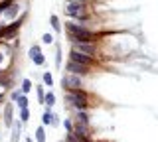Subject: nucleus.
Here are the masks:
<instances>
[{"label": "nucleus", "mask_w": 158, "mask_h": 142, "mask_svg": "<svg viewBox=\"0 0 158 142\" xmlns=\"http://www.w3.org/2000/svg\"><path fill=\"white\" fill-rule=\"evenodd\" d=\"M65 36L69 43H77V42H97V32L89 30L87 24H79L75 20H67L65 22Z\"/></svg>", "instance_id": "nucleus-1"}, {"label": "nucleus", "mask_w": 158, "mask_h": 142, "mask_svg": "<svg viewBox=\"0 0 158 142\" xmlns=\"http://www.w3.org/2000/svg\"><path fill=\"white\" fill-rule=\"evenodd\" d=\"M63 99L71 109H83L87 111L89 107V95L83 89H71V91H63Z\"/></svg>", "instance_id": "nucleus-2"}, {"label": "nucleus", "mask_w": 158, "mask_h": 142, "mask_svg": "<svg viewBox=\"0 0 158 142\" xmlns=\"http://www.w3.org/2000/svg\"><path fill=\"white\" fill-rule=\"evenodd\" d=\"M63 12H65V16L75 18V20H83V22L89 20L87 6H85V4H79V2H73V0H65V4H63Z\"/></svg>", "instance_id": "nucleus-3"}, {"label": "nucleus", "mask_w": 158, "mask_h": 142, "mask_svg": "<svg viewBox=\"0 0 158 142\" xmlns=\"http://www.w3.org/2000/svg\"><path fill=\"white\" fill-rule=\"evenodd\" d=\"M22 10H24V8L20 6V2H12L8 8H4V10L0 12V18H2V22H4V24H6V22L10 24V22L18 20V18H22L24 14H26V12H24L22 16H20V12H22Z\"/></svg>", "instance_id": "nucleus-4"}, {"label": "nucleus", "mask_w": 158, "mask_h": 142, "mask_svg": "<svg viewBox=\"0 0 158 142\" xmlns=\"http://www.w3.org/2000/svg\"><path fill=\"white\" fill-rule=\"evenodd\" d=\"M83 87V79L79 75H73V73H65L61 77V89L63 91H71V89H81Z\"/></svg>", "instance_id": "nucleus-5"}, {"label": "nucleus", "mask_w": 158, "mask_h": 142, "mask_svg": "<svg viewBox=\"0 0 158 142\" xmlns=\"http://www.w3.org/2000/svg\"><path fill=\"white\" fill-rule=\"evenodd\" d=\"M71 50H75L79 53H85V55L95 57V59H97V43H93V42H77V43H71Z\"/></svg>", "instance_id": "nucleus-6"}, {"label": "nucleus", "mask_w": 158, "mask_h": 142, "mask_svg": "<svg viewBox=\"0 0 158 142\" xmlns=\"http://www.w3.org/2000/svg\"><path fill=\"white\" fill-rule=\"evenodd\" d=\"M69 61H75V63H81V65H85V67H95L97 65V59L95 57H89L85 55V53H79L75 50H69Z\"/></svg>", "instance_id": "nucleus-7"}, {"label": "nucleus", "mask_w": 158, "mask_h": 142, "mask_svg": "<svg viewBox=\"0 0 158 142\" xmlns=\"http://www.w3.org/2000/svg\"><path fill=\"white\" fill-rule=\"evenodd\" d=\"M14 103L12 101H8V103H4V107H2V111H0V116H2V124L6 126V128H10L12 126V122H14Z\"/></svg>", "instance_id": "nucleus-8"}, {"label": "nucleus", "mask_w": 158, "mask_h": 142, "mask_svg": "<svg viewBox=\"0 0 158 142\" xmlns=\"http://www.w3.org/2000/svg\"><path fill=\"white\" fill-rule=\"evenodd\" d=\"M28 57H30V59L34 61V65H38V67L46 65V55H44L42 47H40L38 43H34V46H30V50H28Z\"/></svg>", "instance_id": "nucleus-9"}, {"label": "nucleus", "mask_w": 158, "mask_h": 142, "mask_svg": "<svg viewBox=\"0 0 158 142\" xmlns=\"http://www.w3.org/2000/svg\"><path fill=\"white\" fill-rule=\"evenodd\" d=\"M65 71L83 77V75H89V73H91V67H85V65H81V63H75V61H67L65 63Z\"/></svg>", "instance_id": "nucleus-10"}, {"label": "nucleus", "mask_w": 158, "mask_h": 142, "mask_svg": "<svg viewBox=\"0 0 158 142\" xmlns=\"http://www.w3.org/2000/svg\"><path fill=\"white\" fill-rule=\"evenodd\" d=\"M61 122H59V116L53 112L52 109H46L42 115V126H59Z\"/></svg>", "instance_id": "nucleus-11"}, {"label": "nucleus", "mask_w": 158, "mask_h": 142, "mask_svg": "<svg viewBox=\"0 0 158 142\" xmlns=\"http://www.w3.org/2000/svg\"><path fill=\"white\" fill-rule=\"evenodd\" d=\"M10 142H20V138H22V132H24V122L22 120H18V119H14L12 122V126H10Z\"/></svg>", "instance_id": "nucleus-12"}, {"label": "nucleus", "mask_w": 158, "mask_h": 142, "mask_svg": "<svg viewBox=\"0 0 158 142\" xmlns=\"http://www.w3.org/2000/svg\"><path fill=\"white\" fill-rule=\"evenodd\" d=\"M75 122H81V124L89 126V115H87V111L77 109V111H75Z\"/></svg>", "instance_id": "nucleus-13"}, {"label": "nucleus", "mask_w": 158, "mask_h": 142, "mask_svg": "<svg viewBox=\"0 0 158 142\" xmlns=\"http://www.w3.org/2000/svg\"><path fill=\"white\" fill-rule=\"evenodd\" d=\"M53 105H56V93L48 91L46 95H44V107H46V109H53Z\"/></svg>", "instance_id": "nucleus-14"}, {"label": "nucleus", "mask_w": 158, "mask_h": 142, "mask_svg": "<svg viewBox=\"0 0 158 142\" xmlns=\"http://www.w3.org/2000/svg\"><path fill=\"white\" fill-rule=\"evenodd\" d=\"M34 140H36V142H46V140H48L46 126H42V124L38 126V128H36V132H34Z\"/></svg>", "instance_id": "nucleus-15"}, {"label": "nucleus", "mask_w": 158, "mask_h": 142, "mask_svg": "<svg viewBox=\"0 0 158 142\" xmlns=\"http://www.w3.org/2000/svg\"><path fill=\"white\" fill-rule=\"evenodd\" d=\"M49 24H52V28H53V32H56V34L61 32V20H59V16L52 14V16H49Z\"/></svg>", "instance_id": "nucleus-16"}, {"label": "nucleus", "mask_w": 158, "mask_h": 142, "mask_svg": "<svg viewBox=\"0 0 158 142\" xmlns=\"http://www.w3.org/2000/svg\"><path fill=\"white\" fill-rule=\"evenodd\" d=\"M32 89H34L32 79H28V77H26V79H22V83H20V91H22L24 95H28V93L32 91Z\"/></svg>", "instance_id": "nucleus-17"}, {"label": "nucleus", "mask_w": 158, "mask_h": 142, "mask_svg": "<svg viewBox=\"0 0 158 142\" xmlns=\"http://www.w3.org/2000/svg\"><path fill=\"white\" fill-rule=\"evenodd\" d=\"M42 83H44V87H53V75L49 71H44L42 73Z\"/></svg>", "instance_id": "nucleus-18"}, {"label": "nucleus", "mask_w": 158, "mask_h": 142, "mask_svg": "<svg viewBox=\"0 0 158 142\" xmlns=\"http://www.w3.org/2000/svg\"><path fill=\"white\" fill-rule=\"evenodd\" d=\"M61 57H63V53H61V43H56V67H57V69L61 67Z\"/></svg>", "instance_id": "nucleus-19"}, {"label": "nucleus", "mask_w": 158, "mask_h": 142, "mask_svg": "<svg viewBox=\"0 0 158 142\" xmlns=\"http://www.w3.org/2000/svg\"><path fill=\"white\" fill-rule=\"evenodd\" d=\"M18 120H22L24 124L30 120V109H20L18 111Z\"/></svg>", "instance_id": "nucleus-20"}, {"label": "nucleus", "mask_w": 158, "mask_h": 142, "mask_svg": "<svg viewBox=\"0 0 158 142\" xmlns=\"http://www.w3.org/2000/svg\"><path fill=\"white\" fill-rule=\"evenodd\" d=\"M16 103H18V111H20V109H30V107H28V105H30L28 95H22V97H20V99H18Z\"/></svg>", "instance_id": "nucleus-21"}, {"label": "nucleus", "mask_w": 158, "mask_h": 142, "mask_svg": "<svg viewBox=\"0 0 158 142\" xmlns=\"http://www.w3.org/2000/svg\"><path fill=\"white\" fill-rule=\"evenodd\" d=\"M22 95H24V93L20 91V87H18V89H10V95H8V97H10V101H12V103H16Z\"/></svg>", "instance_id": "nucleus-22"}, {"label": "nucleus", "mask_w": 158, "mask_h": 142, "mask_svg": "<svg viewBox=\"0 0 158 142\" xmlns=\"http://www.w3.org/2000/svg\"><path fill=\"white\" fill-rule=\"evenodd\" d=\"M42 43H44V46H52V43H56L53 34H44V36H42Z\"/></svg>", "instance_id": "nucleus-23"}, {"label": "nucleus", "mask_w": 158, "mask_h": 142, "mask_svg": "<svg viewBox=\"0 0 158 142\" xmlns=\"http://www.w3.org/2000/svg\"><path fill=\"white\" fill-rule=\"evenodd\" d=\"M36 95H38V103H40V105H44V95H46L44 85H36Z\"/></svg>", "instance_id": "nucleus-24"}, {"label": "nucleus", "mask_w": 158, "mask_h": 142, "mask_svg": "<svg viewBox=\"0 0 158 142\" xmlns=\"http://www.w3.org/2000/svg\"><path fill=\"white\" fill-rule=\"evenodd\" d=\"M63 128H65L67 132H73V122H71V119H63Z\"/></svg>", "instance_id": "nucleus-25"}, {"label": "nucleus", "mask_w": 158, "mask_h": 142, "mask_svg": "<svg viewBox=\"0 0 158 142\" xmlns=\"http://www.w3.org/2000/svg\"><path fill=\"white\" fill-rule=\"evenodd\" d=\"M26 142H34V140H32V138H30V136H28V138H26Z\"/></svg>", "instance_id": "nucleus-26"}]
</instances>
